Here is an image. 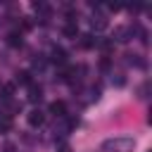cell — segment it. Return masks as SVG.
Wrapping results in <instances>:
<instances>
[{"label": "cell", "mask_w": 152, "mask_h": 152, "mask_svg": "<svg viewBox=\"0 0 152 152\" xmlns=\"http://www.w3.org/2000/svg\"><path fill=\"white\" fill-rule=\"evenodd\" d=\"M26 121H28V126H33V128H40V126L45 124V114H43L40 109H31V112L26 114Z\"/></svg>", "instance_id": "6da1fadb"}, {"label": "cell", "mask_w": 152, "mask_h": 152, "mask_svg": "<svg viewBox=\"0 0 152 152\" xmlns=\"http://www.w3.org/2000/svg\"><path fill=\"white\" fill-rule=\"evenodd\" d=\"M107 26H109V21H107V17H104L102 12L93 14V19H90V28H93V31H104Z\"/></svg>", "instance_id": "7a4b0ae2"}, {"label": "cell", "mask_w": 152, "mask_h": 152, "mask_svg": "<svg viewBox=\"0 0 152 152\" xmlns=\"http://www.w3.org/2000/svg\"><path fill=\"white\" fill-rule=\"evenodd\" d=\"M131 36H133L131 26H116V28H114V40H116V43H126Z\"/></svg>", "instance_id": "3957f363"}, {"label": "cell", "mask_w": 152, "mask_h": 152, "mask_svg": "<svg viewBox=\"0 0 152 152\" xmlns=\"http://www.w3.org/2000/svg\"><path fill=\"white\" fill-rule=\"evenodd\" d=\"M50 62H52V64H57V66L66 64V52H64L62 48H52V52H50Z\"/></svg>", "instance_id": "277c9868"}, {"label": "cell", "mask_w": 152, "mask_h": 152, "mask_svg": "<svg viewBox=\"0 0 152 152\" xmlns=\"http://www.w3.org/2000/svg\"><path fill=\"white\" fill-rule=\"evenodd\" d=\"M50 114L64 116V114H66V102H64V100H52V102H50Z\"/></svg>", "instance_id": "5b68a950"}, {"label": "cell", "mask_w": 152, "mask_h": 152, "mask_svg": "<svg viewBox=\"0 0 152 152\" xmlns=\"http://www.w3.org/2000/svg\"><path fill=\"white\" fill-rule=\"evenodd\" d=\"M14 83H19V86H31V83H33V81H31V71H26V69L17 71V76H14Z\"/></svg>", "instance_id": "8992f818"}, {"label": "cell", "mask_w": 152, "mask_h": 152, "mask_svg": "<svg viewBox=\"0 0 152 152\" xmlns=\"http://www.w3.org/2000/svg\"><path fill=\"white\" fill-rule=\"evenodd\" d=\"M40 97H43V90H40V86L31 83V86H28V100H31V102H40Z\"/></svg>", "instance_id": "52a82bcc"}, {"label": "cell", "mask_w": 152, "mask_h": 152, "mask_svg": "<svg viewBox=\"0 0 152 152\" xmlns=\"http://www.w3.org/2000/svg\"><path fill=\"white\" fill-rule=\"evenodd\" d=\"M7 45H12V48H21V31H12V33L7 36Z\"/></svg>", "instance_id": "ba28073f"}, {"label": "cell", "mask_w": 152, "mask_h": 152, "mask_svg": "<svg viewBox=\"0 0 152 152\" xmlns=\"http://www.w3.org/2000/svg\"><path fill=\"white\" fill-rule=\"evenodd\" d=\"M95 43H97V38H95L93 33H86V36H81V48L90 50V48H95Z\"/></svg>", "instance_id": "9c48e42d"}, {"label": "cell", "mask_w": 152, "mask_h": 152, "mask_svg": "<svg viewBox=\"0 0 152 152\" xmlns=\"http://www.w3.org/2000/svg\"><path fill=\"white\" fill-rule=\"evenodd\" d=\"M12 93H14V83H5V86L0 88V97L7 100V102L12 100Z\"/></svg>", "instance_id": "30bf717a"}, {"label": "cell", "mask_w": 152, "mask_h": 152, "mask_svg": "<svg viewBox=\"0 0 152 152\" xmlns=\"http://www.w3.org/2000/svg\"><path fill=\"white\" fill-rule=\"evenodd\" d=\"M64 36L66 38H78V26L76 24H66L64 26Z\"/></svg>", "instance_id": "8fae6325"}, {"label": "cell", "mask_w": 152, "mask_h": 152, "mask_svg": "<svg viewBox=\"0 0 152 152\" xmlns=\"http://www.w3.org/2000/svg\"><path fill=\"white\" fill-rule=\"evenodd\" d=\"M100 66H102V69H109V59L102 57V59H100Z\"/></svg>", "instance_id": "7c38bea8"}, {"label": "cell", "mask_w": 152, "mask_h": 152, "mask_svg": "<svg viewBox=\"0 0 152 152\" xmlns=\"http://www.w3.org/2000/svg\"><path fill=\"white\" fill-rule=\"evenodd\" d=\"M5 152H14V145H5Z\"/></svg>", "instance_id": "4fadbf2b"}]
</instances>
